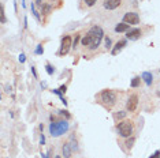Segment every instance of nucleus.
Here are the masks:
<instances>
[{
    "label": "nucleus",
    "instance_id": "f03ea898",
    "mask_svg": "<svg viewBox=\"0 0 160 158\" xmlns=\"http://www.w3.org/2000/svg\"><path fill=\"white\" fill-rule=\"evenodd\" d=\"M70 128V124H68L67 120H60V121H52L49 124V134L53 138H58L60 135L66 134Z\"/></svg>",
    "mask_w": 160,
    "mask_h": 158
},
{
    "label": "nucleus",
    "instance_id": "2f4dec72",
    "mask_svg": "<svg viewBox=\"0 0 160 158\" xmlns=\"http://www.w3.org/2000/svg\"><path fill=\"white\" fill-rule=\"evenodd\" d=\"M23 26L25 28H28V19H26V18L23 19Z\"/></svg>",
    "mask_w": 160,
    "mask_h": 158
},
{
    "label": "nucleus",
    "instance_id": "7c9ffc66",
    "mask_svg": "<svg viewBox=\"0 0 160 158\" xmlns=\"http://www.w3.org/2000/svg\"><path fill=\"white\" fill-rule=\"evenodd\" d=\"M32 72H33V76H34V78H37V72H36V67H33V66H32Z\"/></svg>",
    "mask_w": 160,
    "mask_h": 158
},
{
    "label": "nucleus",
    "instance_id": "ddd939ff",
    "mask_svg": "<svg viewBox=\"0 0 160 158\" xmlns=\"http://www.w3.org/2000/svg\"><path fill=\"white\" fill-rule=\"evenodd\" d=\"M71 147H70V145L68 143H64V146H63V157L64 158H70L71 157Z\"/></svg>",
    "mask_w": 160,
    "mask_h": 158
},
{
    "label": "nucleus",
    "instance_id": "7ed1b4c3",
    "mask_svg": "<svg viewBox=\"0 0 160 158\" xmlns=\"http://www.w3.org/2000/svg\"><path fill=\"white\" fill-rule=\"evenodd\" d=\"M133 131H134L133 124L129 120H123V121H120L118 124V132H119V135L122 138H130L133 135Z\"/></svg>",
    "mask_w": 160,
    "mask_h": 158
},
{
    "label": "nucleus",
    "instance_id": "2eb2a0df",
    "mask_svg": "<svg viewBox=\"0 0 160 158\" xmlns=\"http://www.w3.org/2000/svg\"><path fill=\"white\" fill-rule=\"evenodd\" d=\"M51 10H52V6H49V4H41V12L43 14H49L51 12Z\"/></svg>",
    "mask_w": 160,
    "mask_h": 158
},
{
    "label": "nucleus",
    "instance_id": "f8f14e48",
    "mask_svg": "<svg viewBox=\"0 0 160 158\" xmlns=\"http://www.w3.org/2000/svg\"><path fill=\"white\" fill-rule=\"evenodd\" d=\"M129 30H130V25L124 23V22H122V23H118L115 26V32L116 33H123V32L127 33Z\"/></svg>",
    "mask_w": 160,
    "mask_h": 158
},
{
    "label": "nucleus",
    "instance_id": "393cba45",
    "mask_svg": "<svg viewBox=\"0 0 160 158\" xmlns=\"http://www.w3.org/2000/svg\"><path fill=\"white\" fill-rule=\"evenodd\" d=\"M59 113H60V115H64V116H66V117H67V118H70V117H71V116H70V113H68L67 111H59Z\"/></svg>",
    "mask_w": 160,
    "mask_h": 158
},
{
    "label": "nucleus",
    "instance_id": "a211bd4d",
    "mask_svg": "<svg viewBox=\"0 0 160 158\" xmlns=\"http://www.w3.org/2000/svg\"><path fill=\"white\" fill-rule=\"evenodd\" d=\"M45 71H47V74H48V75H53L55 68H53L51 64H47V66H45Z\"/></svg>",
    "mask_w": 160,
    "mask_h": 158
},
{
    "label": "nucleus",
    "instance_id": "4468645a",
    "mask_svg": "<svg viewBox=\"0 0 160 158\" xmlns=\"http://www.w3.org/2000/svg\"><path fill=\"white\" fill-rule=\"evenodd\" d=\"M68 145H70V147H71L73 151H77V150H78V146H77V139L74 138V135H71V136H70Z\"/></svg>",
    "mask_w": 160,
    "mask_h": 158
},
{
    "label": "nucleus",
    "instance_id": "1a4fd4ad",
    "mask_svg": "<svg viewBox=\"0 0 160 158\" xmlns=\"http://www.w3.org/2000/svg\"><path fill=\"white\" fill-rule=\"evenodd\" d=\"M126 44H127V40H120V41H118V42L115 44V47H114V49L111 51V53H112V56H115V55H118L122 49H123L124 47H126Z\"/></svg>",
    "mask_w": 160,
    "mask_h": 158
},
{
    "label": "nucleus",
    "instance_id": "72a5a7b5",
    "mask_svg": "<svg viewBox=\"0 0 160 158\" xmlns=\"http://www.w3.org/2000/svg\"><path fill=\"white\" fill-rule=\"evenodd\" d=\"M55 158H62V157H59V155H58V157H55Z\"/></svg>",
    "mask_w": 160,
    "mask_h": 158
},
{
    "label": "nucleus",
    "instance_id": "f3484780",
    "mask_svg": "<svg viewBox=\"0 0 160 158\" xmlns=\"http://www.w3.org/2000/svg\"><path fill=\"white\" fill-rule=\"evenodd\" d=\"M32 14L34 15V18H36L38 22L41 20V18H40V14H38V11L36 10V7H34V4H32Z\"/></svg>",
    "mask_w": 160,
    "mask_h": 158
},
{
    "label": "nucleus",
    "instance_id": "9d476101",
    "mask_svg": "<svg viewBox=\"0 0 160 158\" xmlns=\"http://www.w3.org/2000/svg\"><path fill=\"white\" fill-rule=\"evenodd\" d=\"M141 36V30L140 29H130L127 33H126V40H138V37Z\"/></svg>",
    "mask_w": 160,
    "mask_h": 158
},
{
    "label": "nucleus",
    "instance_id": "c756f323",
    "mask_svg": "<svg viewBox=\"0 0 160 158\" xmlns=\"http://www.w3.org/2000/svg\"><path fill=\"white\" fill-rule=\"evenodd\" d=\"M124 115H126V112H120V113H118V115H116V117L122 118V117H124Z\"/></svg>",
    "mask_w": 160,
    "mask_h": 158
},
{
    "label": "nucleus",
    "instance_id": "473e14b6",
    "mask_svg": "<svg viewBox=\"0 0 160 158\" xmlns=\"http://www.w3.org/2000/svg\"><path fill=\"white\" fill-rule=\"evenodd\" d=\"M43 158H48V154H43Z\"/></svg>",
    "mask_w": 160,
    "mask_h": 158
},
{
    "label": "nucleus",
    "instance_id": "a878e982",
    "mask_svg": "<svg viewBox=\"0 0 160 158\" xmlns=\"http://www.w3.org/2000/svg\"><path fill=\"white\" fill-rule=\"evenodd\" d=\"M19 61L21 63H25V61H26V56H25L23 53H21L19 55Z\"/></svg>",
    "mask_w": 160,
    "mask_h": 158
},
{
    "label": "nucleus",
    "instance_id": "c85d7f7f",
    "mask_svg": "<svg viewBox=\"0 0 160 158\" xmlns=\"http://www.w3.org/2000/svg\"><path fill=\"white\" fill-rule=\"evenodd\" d=\"M40 143H41V145H44V143H45V136H44V134H41V136H40Z\"/></svg>",
    "mask_w": 160,
    "mask_h": 158
},
{
    "label": "nucleus",
    "instance_id": "6e6552de",
    "mask_svg": "<svg viewBox=\"0 0 160 158\" xmlns=\"http://www.w3.org/2000/svg\"><path fill=\"white\" fill-rule=\"evenodd\" d=\"M120 4H122V0H104L103 1V6H104L105 10H116L118 7H120Z\"/></svg>",
    "mask_w": 160,
    "mask_h": 158
},
{
    "label": "nucleus",
    "instance_id": "9b49d317",
    "mask_svg": "<svg viewBox=\"0 0 160 158\" xmlns=\"http://www.w3.org/2000/svg\"><path fill=\"white\" fill-rule=\"evenodd\" d=\"M141 79L144 80L145 83H146V86H151L153 82V75H152V72H148V71H145L141 74Z\"/></svg>",
    "mask_w": 160,
    "mask_h": 158
},
{
    "label": "nucleus",
    "instance_id": "4be33fe9",
    "mask_svg": "<svg viewBox=\"0 0 160 158\" xmlns=\"http://www.w3.org/2000/svg\"><path fill=\"white\" fill-rule=\"evenodd\" d=\"M111 44H112V41H111V38H108V37H105V48H111Z\"/></svg>",
    "mask_w": 160,
    "mask_h": 158
},
{
    "label": "nucleus",
    "instance_id": "f704fd0d",
    "mask_svg": "<svg viewBox=\"0 0 160 158\" xmlns=\"http://www.w3.org/2000/svg\"><path fill=\"white\" fill-rule=\"evenodd\" d=\"M159 71H160V70H159Z\"/></svg>",
    "mask_w": 160,
    "mask_h": 158
},
{
    "label": "nucleus",
    "instance_id": "412c9836",
    "mask_svg": "<svg viewBox=\"0 0 160 158\" xmlns=\"http://www.w3.org/2000/svg\"><path fill=\"white\" fill-rule=\"evenodd\" d=\"M84 1H85V4H86L88 7H93V6L96 4L97 0H84Z\"/></svg>",
    "mask_w": 160,
    "mask_h": 158
},
{
    "label": "nucleus",
    "instance_id": "5701e85b",
    "mask_svg": "<svg viewBox=\"0 0 160 158\" xmlns=\"http://www.w3.org/2000/svg\"><path fill=\"white\" fill-rule=\"evenodd\" d=\"M78 40H80V34H77L75 38H74V41H73V48L77 47V44H78Z\"/></svg>",
    "mask_w": 160,
    "mask_h": 158
},
{
    "label": "nucleus",
    "instance_id": "f257e3e1",
    "mask_svg": "<svg viewBox=\"0 0 160 158\" xmlns=\"http://www.w3.org/2000/svg\"><path fill=\"white\" fill-rule=\"evenodd\" d=\"M104 38V32L100 26H93L89 29V32L86 33V36L82 37L81 42L84 47H88L90 51H95L99 48L101 40Z\"/></svg>",
    "mask_w": 160,
    "mask_h": 158
},
{
    "label": "nucleus",
    "instance_id": "cd10ccee",
    "mask_svg": "<svg viewBox=\"0 0 160 158\" xmlns=\"http://www.w3.org/2000/svg\"><path fill=\"white\" fill-rule=\"evenodd\" d=\"M59 90L62 91V94H63V93H66V90H67V86H66V85H63V86H60Z\"/></svg>",
    "mask_w": 160,
    "mask_h": 158
},
{
    "label": "nucleus",
    "instance_id": "20e7f679",
    "mask_svg": "<svg viewBox=\"0 0 160 158\" xmlns=\"http://www.w3.org/2000/svg\"><path fill=\"white\" fill-rule=\"evenodd\" d=\"M100 98H101V101H103L104 105H107V107H112V105L115 104V101H116V94L112 90L107 89V90L101 91Z\"/></svg>",
    "mask_w": 160,
    "mask_h": 158
},
{
    "label": "nucleus",
    "instance_id": "0eeeda50",
    "mask_svg": "<svg viewBox=\"0 0 160 158\" xmlns=\"http://www.w3.org/2000/svg\"><path fill=\"white\" fill-rule=\"evenodd\" d=\"M137 105H138V95L137 94L130 95L129 99H127V104H126V109H127V112H134L137 109Z\"/></svg>",
    "mask_w": 160,
    "mask_h": 158
},
{
    "label": "nucleus",
    "instance_id": "aec40b11",
    "mask_svg": "<svg viewBox=\"0 0 160 158\" xmlns=\"http://www.w3.org/2000/svg\"><path fill=\"white\" fill-rule=\"evenodd\" d=\"M0 16H1V23H6L7 19H6V15H4V7L3 6H1V8H0Z\"/></svg>",
    "mask_w": 160,
    "mask_h": 158
},
{
    "label": "nucleus",
    "instance_id": "6ab92c4d",
    "mask_svg": "<svg viewBox=\"0 0 160 158\" xmlns=\"http://www.w3.org/2000/svg\"><path fill=\"white\" fill-rule=\"evenodd\" d=\"M34 53H36V55H43V53H44V48H43V45H37Z\"/></svg>",
    "mask_w": 160,
    "mask_h": 158
},
{
    "label": "nucleus",
    "instance_id": "39448f33",
    "mask_svg": "<svg viewBox=\"0 0 160 158\" xmlns=\"http://www.w3.org/2000/svg\"><path fill=\"white\" fill-rule=\"evenodd\" d=\"M73 47V40L70 36H64L60 42V49H59V56H64L70 52V48Z\"/></svg>",
    "mask_w": 160,
    "mask_h": 158
},
{
    "label": "nucleus",
    "instance_id": "423d86ee",
    "mask_svg": "<svg viewBox=\"0 0 160 158\" xmlns=\"http://www.w3.org/2000/svg\"><path fill=\"white\" fill-rule=\"evenodd\" d=\"M123 22L127 25H138L140 23V16L137 12H126L123 16Z\"/></svg>",
    "mask_w": 160,
    "mask_h": 158
},
{
    "label": "nucleus",
    "instance_id": "bb28decb",
    "mask_svg": "<svg viewBox=\"0 0 160 158\" xmlns=\"http://www.w3.org/2000/svg\"><path fill=\"white\" fill-rule=\"evenodd\" d=\"M133 142H134V138H132V139H129L127 142H126V145H127V147H132Z\"/></svg>",
    "mask_w": 160,
    "mask_h": 158
},
{
    "label": "nucleus",
    "instance_id": "dca6fc26",
    "mask_svg": "<svg viewBox=\"0 0 160 158\" xmlns=\"http://www.w3.org/2000/svg\"><path fill=\"white\" fill-rule=\"evenodd\" d=\"M140 82H141V78H140V76H136V78H133L130 86H132V87H138V86H140Z\"/></svg>",
    "mask_w": 160,
    "mask_h": 158
},
{
    "label": "nucleus",
    "instance_id": "b1692460",
    "mask_svg": "<svg viewBox=\"0 0 160 158\" xmlns=\"http://www.w3.org/2000/svg\"><path fill=\"white\" fill-rule=\"evenodd\" d=\"M149 158H160V150H156V151H155V153H153V154L151 155Z\"/></svg>",
    "mask_w": 160,
    "mask_h": 158
}]
</instances>
